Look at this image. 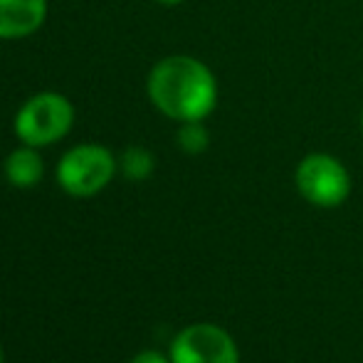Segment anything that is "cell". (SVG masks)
<instances>
[{
  "label": "cell",
  "mask_w": 363,
  "mask_h": 363,
  "mask_svg": "<svg viewBox=\"0 0 363 363\" xmlns=\"http://www.w3.org/2000/svg\"><path fill=\"white\" fill-rule=\"evenodd\" d=\"M119 168L129 181H146L156 168V158L144 146H129L121 153Z\"/></svg>",
  "instance_id": "8"
},
{
  "label": "cell",
  "mask_w": 363,
  "mask_h": 363,
  "mask_svg": "<svg viewBox=\"0 0 363 363\" xmlns=\"http://www.w3.org/2000/svg\"><path fill=\"white\" fill-rule=\"evenodd\" d=\"M361 126H363V111H361Z\"/></svg>",
  "instance_id": "13"
},
{
  "label": "cell",
  "mask_w": 363,
  "mask_h": 363,
  "mask_svg": "<svg viewBox=\"0 0 363 363\" xmlns=\"http://www.w3.org/2000/svg\"><path fill=\"white\" fill-rule=\"evenodd\" d=\"M168 359L171 363H240V351L223 326L198 321L178 331Z\"/></svg>",
  "instance_id": "5"
},
{
  "label": "cell",
  "mask_w": 363,
  "mask_h": 363,
  "mask_svg": "<svg viewBox=\"0 0 363 363\" xmlns=\"http://www.w3.org/2000/svg\"><path fill=\"white\" fill-rule=\"evenodd\" d=\"M0 363H5V351H3V344H0Z\"/></svg>",
  "instance_id": "12"
},
{
  "label": "cell",
  "mask_w": 363,
  "mask_h": 363,
  "mask_svg": "<svg viewBox=\"0 0 363 363\" xmlns=\"http://www.w3.org/2000/svg\"><path fill=\"white\" fill-rule=\"evenodd\" d=\"M116 161L109 148L99 144H79L69 148L57 163V183L67 196L91 198L111 183Z\"/></svg>",
  "instance_id": "3"
},
{
  "label": "cell",
  "mask_w": 363,
  "mask_h": 363,
  "mask_svg": "<svg viewBox=\"0 0 363 363\" xmlns=\"http://www.w3.org/2000/svg\"><path fill=\"white\" fill-rule=\"evenodd\" d=\"M156 3H161V5H178V3H183V0H156Z\"/></svg>",
  "instance_id": "11"
},
{
  "label": "cell",
  "mask_w": 363,
  "mask_h": 363,
  "mask_svg": "<svg viewBox=\"0 0 363 363\" xmlns=\"http://www.w3.org/2000/svg\"><path fill=\"white\" fill-rule=\"evenodd\" d=\"M148 99L173 121H203L218 104V82L196 57L173 55L148 74Z\"/></svg>",
  "instance_id": "1"
},
{
  "label": "cell",
  "mask_w": 363,
  "mask_h": 363,
  "mask_svg": "<svg viewBox=\"0 0 363 363\" xmlns=\"http://www.w3.org/2000/svg\"><path fill=\"white\" fill-rule=\"evenodd\" d=\"M5 181L13 188H20V191H28V188H35L45 176V163L43 156L38 153L35 146L23 144L20 148L8 153L5 158Z\"/></svg>",
  "instance_id": "7"
},
{
  "label": "cell",
  "mask_w": 363,
  "mask_h": 363,
  "mask_svg": "<svg viewBox=\"0 0 363 363\" xmlns=\"http://www.w3.org/2000/svg\"><path fill=\"white\" fill-rule=\"evenodd\" d=\"M294 183L299 196L316 208H339L351 193L349 171L329 153H309L296 166Z\"/></svg>",
  "instance_id": "4"
},
{
  "label": "cell",
  "mask_w": 363,
  "mask_h": 363,
  "mask_svg": "<svg viewBox=\"0 0 363 363\" xmlns=\"http://www.w3.org/2000/svg\"><path fill=\"white\" fill-rule=\"evenodd\" d=\"M178 146H181L183 153H191V156H198L203 153L211 144V134L203 126V121H183L181 129H178Z\"/></svg>",
  "instance_id": "9"
},
{
  "label": "cell",
  "mask_w": 363,
  "mask_h": 363,
  "mask_svg": "<svg viewBox=\"0 0 363 363\" xmlns=\"http://www.w3.org/2000/svg\"><path fill=\"white\" fill-rule=\"evenodd\" d=\"M48 0H0V40H20L43 28Z\"/></svg>",
  "instance_id": "6"
},
{
  "label": "cell",
  "mask_w": 363,
  "mask_h": 363,
  "mask_svg": "<svg viewBox=\"0 0 363 363\" xmlns=\"http://www.w3.org/2000/svg\"><path fill=\"white\" fill-rule=\"evenodd\" d=\"M74 124V109L67 96L57 91L35 94L15 116V134L23 144L43 148L65 139Z\"/></svg>",
  "instance_id": "2"
},
{
  "label": "cell",
  "mask_w": 363,
  "mask_h": 363,
  "mask_svg": "<svg viewBox=\"0 0 363 363\" xmlns=\"http://www.w3.org/2000/svg\"><path fill=\"white\" fill-rule=\"evenodd\" d=\"M129 363H171V359L168 356H163V354H158V351H139V354L134 356Z\"/></svg>",
  "instance_id": "10"
}]
</instances>
